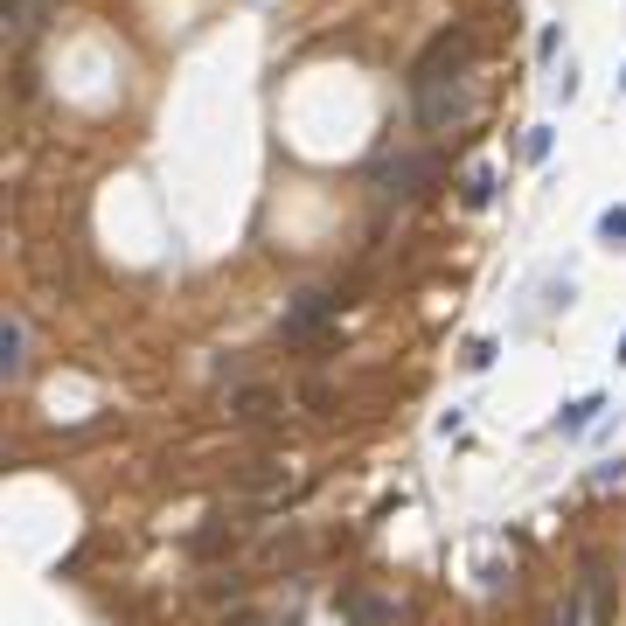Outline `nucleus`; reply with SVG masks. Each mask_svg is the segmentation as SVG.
<instances>
[{
  "mask_svg": "<svg viewBox=\"0 0 626 626\" xmlns=\"http://www.w3.org/2000/svg\"><path fill=\"white\" fill-rule=\"evenodd\" d=\"M550 154V126H529V140H522V160H543Z\"/></svg>",
  "mask_w": 626,
  "mask_h": 626,
  "instance_id": "9",
  "label": "nucleus"
},
{
  "mask_svg": "<svg viewBox=\"0 0 626 626\" xmlns=\"http://www.w3.org/2000/svg\"><path fill=\"white\" fill-rule=\"evenodd\" d=\"M557 626H606V571H599V564H585V585L564 599Z\"/></svg>",
  "mask_w": 626,
  "mask_h": 626,
  "instance_id": "2",
  "label": "nucleus"
},
{
  "mask_svg": "<svg viewBox=\"0 0 626 626\" xmlns=\"http://www.w3.org/2000/svg\"><path fill=\"white\" fill-rule=\"evenodd\" d=\"M599 237H606V244H626V202L599 209Z\"/></svg>",
  "mask_w": 626,
  "mask_h": 626,
  "instance_id": "7",
  "label": "nucleus"
},
{
  "mask_svg": "<svg viewBox=\"0 0 626 626\" xmlns=\"http://www.w3.org/2000/svg\"><path fill=\"white\" fill-rule=\"evenodd\" d=\"M467 202H473V209L494 202V174H487V167H473V174H467Z\"/></svg>",
  "mask_w": 626,
  "mask_h": 626,
  "instance_id": "8",
  "label": "nucleus"
},
{
  "mask_svg": "<svg viewBox=\"0 0 626 626\" xmlns=\"http://www.w3.org/2000/svg\"><path fill=\"white\" fill-rule=\"evenodd\" d=\"M21 369H28V320L7 313V320H0V376L21 383Z\"/></svg>",
  "mask_w": 626,
  "mask_h": 626,
  "instance_id": "4",
  "label": "nucleus"
},
{
  "mask_svg": "<svg viewBox=\"0 0 626 626\" xmlns=\"http://www.w3.org/2000/svg\"><path fill=\"white\" fill-rule=\"evenodd\" d=\"M599 411H606V404H599V397H578V404H571V411H564V418H557V432H585V425H592V418H599Z\"/></svg>",
  "mask_w": 626,
  "mask_h": 626,
  "instance_id": "6",
  "label": "nucleus"
},
{
  "mask_svg": "<svg viewBox=\"0 0 626 626\" xmlns=\"http://www.w3.org/2000/svg\"><path fill=\"white\" fill-rule=\"evenodd\" d=\"M432 174H439V160H432V154H397V160H383L376 181H383V195H418Z\"/></svg>",
  "mask_w": 626,
  "mask_h": 626,
  "instance_id": "3",
  "label": "nucleus"
},
{
  "mask_svg": "<svg viewBox=\"0 0 626 626\" xmlns=\"http://www.w3.org/2000/svg\"><path fill=\"white\" fill-rule=\"evenodd\" d=\"M620 91H626V77H620Z\"/></svg>",
  "mask_w": 626,
  "mask_h": 626,
  "instance_id": "10",
  "label": "nucleus"
},
{
  "mask_svg": "<svg viewBox=\"0 0 626 626\" xmlns=\"http://www.w3.org/2000/svg\"><path fill=\"white\" fill-rule=\"evenodd\" d=\"M467 56H473V35H439L432 56L411 70V98H418V126L425 133H446L467 119Z\"/></svg>",
  "mask_w": 626,
  "mask_h": 626,
  "instance_id": "1",
  "label": "nucleus"
},
{
  "mask_svg": "<svg viewBox=\"0 0 626 626\" xmlns=\"http://www.w3.org/2000/svg\"><path fill=\"white\" fill-rule=\"evenodd\" d=\"M334 307V300H327V293H307V300H300V307H293V320H286V334H307L313 320H320V313Z\"/></svg>",
  "mask_w": 626,
  "mask_h": 626,
  "instance_id": "5",
  "label": "nucleus"
}]
</instances>
